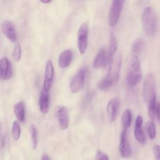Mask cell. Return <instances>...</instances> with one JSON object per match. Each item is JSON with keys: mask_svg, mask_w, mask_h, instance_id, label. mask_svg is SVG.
<instances>
[{"mask_svg": "<svg viewBox=\"0 0 160 160\" xmlns=\"http://www.w3.org/2000/svg\"><path fill=\"white\" fill-rule=\"evenodd\" d=\"M141 24L145 34L149 37L155 35L157 29V15L152 7H146L141 14Z\"/></svg>", "mask_w": 160, "mask_h": 160, "instance_id": "1", "label": "cell"}, {"mask_svg": "<svg viewBox=\"0 0 160 160\" xmlns=\"http://www.w3.org/2000/svg\"><path fill=\"white\" fill-rule=\"evenodd\" d=\"M121 65V56L116 58L114 62L108 69L107 76L99 83V89L101 91H106L116 84L119 80Z\"/></svg>", "mask_w": 160, "mask_h": 160, "instance_id": "2", "label": "cell"}, {"mask_svg": "<svg viewBox=\"0 0 160 160\" xmlns=\"http://www.w3.org/2000/svg\"><path fill=\"white\" fill-rule=\"evenodd\" d=\"M142 80L140 61L136 54H133L128 63L126 74V82L130 86H134Z\"/></svg>", "mask_w": 160, "mask_h": 160, "instance_id": "3", "label": "cell"}, {"mask_svg": "<svg viewBox=\"0 0 160 160\" xmlns=\"http://www.w3.org/2000/svg\"><path fill=\"white\" fill-rule=\"evenodd\" d=\"M142 96L146 102L156 98V81L151 73L147 74L143 80L142 88Z\"/></svg>", "mask_w": 160, "mask_h": 160, "instance_id": "4", "label": "cell"}, {"mask_svg": "<svg viewBox=\"0 0 160 160\" xmlns=\"http://www.w3.org/2000/svg\"><path fill=\"white\" fill-rule=\"evenodd\" d=\"M126 0H112L109 12V23L111 26H115L119 19L122 8Z\"/></svg>", "mask_w": 160, "mask_h": 160, "instance_id": "5", "label": "cell"}, {"mask_svg": "<svg viewBox=\"0 0 160 160\" xmlns=\"http://www.w3.org/2000/svg\"><path fill=\"white\" fill-rule=\"evenodd\" d=\"M89 29L86 23H82L78 32V47L81 54H84L88 45Z\"/></svg>", "mask_w": 160, "mask_h": 160, "instance_id": "6", "label": "cell"}, {"mask_svg": "<svg viewBox=\"0 0 160 160\" xmlns=\"http://www.w3.org/2000/svg\"><path fill=\"white\" fill-rule=\"evenodd\" d=\"M86 76V69H79L72 78L70 83V90L72 93H76L82 88Z\"/></svg>", "mask_w": 160, "mask_h": 160, "instance_id": "7", "label": "cell"}, {"mask_svg": "<svg viewBox=\"0 0 160 160\" xmlns=\"http://www.w3.org/2000/svg\"><path fill=\"white\" fill-rule=\"evenodd\" d=\"M120 99L117 97L111 98L108 102L106 106V112L108 121L110 123L113 122L116 120L120 108Z\"/></svg>", "mask_w": 160, "mask_h": 160, "instance_id": "8", "label": "cell"}, {"mask_svg": "<svg viewBox=\"0 0 160 160\" xmlns=\"http://www.w3.org/2000/svg\"><path fill=\"white\" fill-rule=\"evenodd\" d=\"M54 76V70L52 62L51 60H48L45 66L44 81H43V89L49 91L51 88L53 79Z\"/></svg>", "mask_w": 160, "mask_h": 160, "instance_id": "9", "label": "cell"}, {"mask_svg": "<svg viewBox=\"0 0 160 160\" xmlns=\"http://www.w3.org/2000/svg\"><path fill=\"white\" fill-rule=\"evenodd\" d=\"M118 49V41L115 35L111 33L110 36L108 49L106 51V61L104 68L109 69L113 62V56L116 54Z\"/></svg>", "mask_w": 160, "mask_h": 160, "instance_id": "10", "label": "cell"}, {"mask_svg": "<svg viewBox=\"0 0 160 160\" xmlns=\"http://www.w3.org/2000/svg\"><path fill=\"white\" fill-rule=\"evenodd\" d=\"M1 28L2 34L9 41L15 42L17 40L16 28L11 21L8 20L3 21L1 24Z\"/></svg>", "mask_w": 160, "mask_h": 160, "instance_id": "11", "label": "cell"}, {"mask_svg": "<svg viewBox=\"0 0 160 160\" xmlns=\"http://www.w3.org/2000/svg\"><path fill=\"white\" fill-rule=\"evenodd\" d=\"M119 150L121 156L123 158H128L131 154V149L127 137V129H123L120 138Z\"/></svg>", "mask_w": 160, "mask_h": 160, "instance_id": "12", "label": "cell"}, {"mask_svg": "<svg viewBox=\"0 0 160 160\" xmlns=\"http://www.w3.org/2000/svg\"><path fill=\"white\" fill-rule=\"evenodd\" d=\"M12 68L11 62L6 57L0 59V79L7 81L12 76Z\"/></svg>", "mask_w": 160, "mask_h": 160, "instance_id": "13", "label": "cell"}, {"mask_svg": "<svg viewBox=\"0 0 160 160\" xmlns=\"http://www.w3.org/2000/svg\"><path fill=\"white\" fill-rule=\"evenodd\" d=\"M56 118L60 128L65 130L69 126V117L68 109L65 106H59L56 109Z\"/></svg>", "mask_w": 160, "mask_h": 160, "instance_id": "14", "label": "cell"}, {"mask_svg": "<svg viewBox=\"0 0 160 160\" xmlns=\"http://www.w3.org/2000/svg\"><path fill=\"white\" fill-rule=\"evenodd\" d=\"M142 118L139 115L136 117L135 121V128H134V137L136 141L141 144H144L146 143V137L143 131L142 128Z\"/></svg>", "mask_w": 160, "mask_h": 160, "instance_id": "15", "label": "cell"}, {"mask_svg": "<svg viewBox=\"0 0 160 160\" xmlns=\"http://www.w3.org/2000/svg\"><path fill=\"white\" fill-rule=\"evenodd\" d=\"M72 60V52L71 49H66L61 52L58 57V65L61 68L68 67Z\"/></svg>", "mask_w": 160, "mask_h": 160, "instance_id": "16", "label": "cell"}, {"mask_svg": "<svg viewBox=\"0 0 160 160\" xmlns=\"http://www.w3.org/2000/svg\"><path fill=\"white\" fill-rule=\"evenodd\" d=\"M106 49L105 48H101L96 54L92 63L94 69L104 68L106 61Z\"/></svg>", "mask_w": 160, "mask_h": 160, "instance_id": "17", "label": "cell"}, {"mask_svg": "<svg viewBox=\"0 0 160 160\" xmlns=\"http://www.w3.org/2000/svg\"><path fill=\"white\" fill-rule=\"evenodd\" d=\"M49 94L48 91L42 89L41 92L39 104L40 111L42 114H46L49 110Z\"/></svg>", "mask_w": 160, "mask_h": 160, "instance_id": "18", "label": "cell"}, {"mask_svg": "<svg viewBox=\"0 0 160 160\" xmlns=\"http://www.w3.org/2000/svg\"><path fill=\"white\" fill-rule=\"evenodd\" d=\"M14 112L18 121L22 122L25 119V104L23 101H19L16 103L13 108Z\"/></svg>", "mask_w": 160, "mask_h": 160, "instance_id": "19", "label": "cell"}, {"mask_svg": "<svg viewBox=\"0 0 160 160\" xmlns=\"http://www.w3.org/2000/svg\"><path fill=\"white\" fill-rule=\"evenodd\" d=\"M121 122L124 129H128L132 122V114L130 109H126L121 116Z\"/></svg>", "mask_w": 160, "mask_h": 160, "instance_id": "20", "label": "cell"}, {"mask_svg": "<svg viewBox=\"0 0 160 160\" xmlns=\"http://www.w3.org/2000/svg\"><path fill=\"white\" fill-rule=\"evenodd\" d=\"M12 136L14 140L18 141L21 136V126L18 121H14L11 128Z\"/></svg>", "mask_w": 160, "mask_h": 160, "instance_id": "21", "label": "cell"}, {"mask_svg": "<svg viewBox=\"0 0 160 160\" xmlns=\"http://www.w3.org/2000/svg\"><path fill=\"white\" fill-rule=\"evenodd\" d=\"M156 98L151 99L148 102V115L152 121H154L155 117V110L156 106Z\"/></svg>", "mask_w": 160, "mask_h": 160, "instance_id": "22", "label": "cell"}, {"mask_svg": "<svg viewBox=\"0 0 160 160\" xmlns=\"http://www.w3.org/2000/svg\"><path fill=\"white\" fill-rule=\"evenodd\" d=\"M146 131L148 132V136L151 140L154 139L156 138V127L152 121H149L146 124Z\"/></svg>", "mask_w": 160, "mask_h": 160, "instance_id": "23", "label": "cell"}, {"mask_svg": "<svg viewBox=\"0 0 160 160\" xmlns=\"http://www.w3.org/2000/svg\"><path fill=\"white\" fill-rule=\"evenodd\" d=\"M144 45V41L142 39L139 38L136 39L132 44L131 46V51L134 54H138L142 50V48Z\"/></svg>", "mask_w": 160, "mask_h": 160, "instance_id": "24", "label": "cell"}, {"mask_svg": "<svg viewBox=\"0 0 160 160\" xmlns=\"http://www.w3.org/2000/svg\"><path fill=\"white\" fill-rule=\"evenodd\" d=\"M30 133L32 138V148L34 149L36 148L37 144H38V132L37 129L34 124H31L29 127Z\"/></svg>", "mask_w": 160, "mask_h": 160, "instance_id": "25", "label": "cell"}, {"mask_svg": "<svg viewBox=\"0 0 160 160\" xmlns=\"http://www.w3.org/2000/svg\"><path fill=\"white\" fill-rule=\"evenodd\" d=\"M22 55V49L19 44H18L14 48L12 51V58L16 61H19L21 59Z\"/></svg>", "mask_w": 160, "mask_h": 160, "instance_id": "26", "label": "cell"}, {"mask_svg": "<svg viewBox=\"0 0 160 160\" xmlns=\"http://www.w3.org/2000/svg\"><path fill=\"white\" fill-rule=\"evenodd\" d=\"M95 160H109V158L106 154L98 150L96 153Z\"/></svg>", "mask_w": 160, "mask_h": 160, "instance_id": "27", "label": "cell"}, {"mask_svg": "<svg viewBox=\"0 0 160 160\" xmlns=\"http://www.w3.org/2000/svg\"><path fill=\"white\" fill-rule=\"evenodd\" d=\"M153 153L156 160H160V146L155 144L153 146Z\"/></svg>", "mask_w": 160, "mask_h": 160, "instance_id": "28", "label": "cell"}, {"mask_svg": "<svg viewBox=\"0 0 160 160\" xmlns=\"http://www.w3.org/2000/svg\"><path fill=\"white\" fill-rule=\"evenodd\" d=\"M155 116H156L158 121L160 122V102H156V110H155Z\"/></svg>", "mask_w": 160, "mask_h": 160, "instance_id": "29", "label": "cell"}, {"mask_svg": "<svg viewBox=\"0 0 160 160\" xmlns=\"http://www.w3.org/2000/svg\"><path fill=\"white\" fill-rule=\"evenodd\" d=\"M41 160H51V159L48 154H44L41 157Z\"/></svg>", "mask_w": 160, "mask_h": 160, "instance_id": "30", "label": "cell"}, {"mask_svg": "<svg viewBox=\"0 0 160 160\" xmlns=\"http://www.w3.org/2000/svg\"><path fill=\"white\" fill-rule=\"evenodd\" d=\"M52 0H40L41 2H42L44 4H48Z\"/></svg>", "mask_w": 160, "mask_h": 160, "instance_id": "31", "label": "cell"}]
</instances>
